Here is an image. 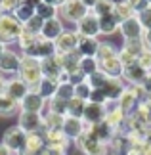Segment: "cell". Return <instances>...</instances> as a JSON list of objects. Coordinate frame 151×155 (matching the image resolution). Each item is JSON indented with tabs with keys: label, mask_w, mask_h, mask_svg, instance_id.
Listing matches in <instances>:
<instances>
[{
	"label": "cell",
	"mask_w": 151,
	"mask_h": 155,
	"mask_svg": "<svg viewBox=\"0 0 151 155\" xmlns=\"http://www.w3.org/2000/svg\"><path fill=\"white\" fill-rule=\"evenodd\" d=\"M44 150H46V142H44L42 132H31L27 134V142H25L21 155H42Z\"/></svg>",
	"instance_id": "17"
},
{
	"label": "cell",
	"mask_w": 151,
	"mask_h": 155,
	"mask_svg": "<svg viewBox=\"0 0 151 155\" xmlns=\"http://www.w3.org/2000/svg\"><path fill=\"white\" fill-rule=\"evenodd\" d=\"M113 10H115V0H98V4L92 8V14L98 17H103L113 14Z\"/></svg>",
	"instance_id": "36"
},
{
	"label": "cell",
	"mask_w": 151,
	"mask_h": 155,
	"mask_svg": "<svg viewBox=\"0 0 151 155\" xmlns=\"http://www.w3.org/2000/svg\"><path fill=\"white\" fill-rule=\"evenodd\" d=\"M57 56H59V61H61V67L65 73H73V71L78 69V63H80V54H78V50L75 52H69V54H59L57 52Z\"/></svg>",
	"instance_id": "24"
},
{
	"label": "cell",
	"mask_w": 151,
	"mask_h": 155,
	"mask_svg": "<svg viewBox=\"0 0 151 155\" xmlns=\"http://www.w3.org/2000/svg\"><path fill=\"white\" fill-rule=\"evenodd\" d=\"M138 63H140L143 69L151 71V50L149 48H143V52L138 56Z\"/></svg>",
	"instance_id": "45"
},
{
	"label": "cell",
	"mask_w": 151,
	"mask_h": 155,
	"mask_svg": "<svg viewBox=\"0 0 151 155\" xmlns=\"http://www.w3.org/2000/svg\"><path fill=\"white\" fill-rule=\"evenodd\" d=\"M34 14H37L38 17H42V19H54V17H57V8L52 4H46V2H40L37 8H34Z\"/></svg>",
	"instance_id": "35"
},
{
	"label": "cell",
	"mask_w": 151,
	"mask_h": 155,
	"mask_svg": "<svg viewBox=\"0 0 151 155\" xmlns=\"http://www.w3.org/2000/svg\"><path fill=\"white\" fill-rule=\"evenodd\" d=\"M84 81H86V75H84L80 69H77V71H73V73H69V82H71L73 86L80 84V82H84Z\"/></svg>",
	"instance_id": "48"
},
{
	"label": "cell",
	"mask_w": 151,
	"mask_h": 155,
	"mask_svg": "<svg viewBox=\"0 0 151 155\" xmlns=\"http://www.w3.org/2000/svg\"><path fill=\"white\" fill-rule=\"evenodd\" d=\"M23 2H27V4H31V6H34V8H37V6L42 2V0H23Z\"/></svg>",
	"instance_id": "57"
},
{
	"label": "cell",
	"mask_w": 151,
	"mask_h": 155,
	"mask_svg": "<svg viewBox=\"0 0 151 155\" xmlns=\"http://www.w3.org/2000/svg\"><path fill=\"white\" fill-rule=\"evenodd\" d=\"M84 107H86V102L75 96L73 100H69V102H67V115H69V117H77V119H82Z\"/></svg>",
	"instance_id": "30"
},
{
	"label": "cell",
	"mask_w": 151,
	"mask_h": 155,
	"mask_svg": "<svg viewBox=\"0 0 151 155\" xmlns=\"http://www.w3.org/2000/svg\"><path fill=\"white\" fill-rule=\"evenodd\" d=\"M65 31L63 27V21L59 19V17H54V19H46L44 25H42V31H40V37L46 38V40H52V42H56L57 37Z\"/></svg>",
	"instance_id": "19"
},
{
	"label": "cell",
	"mask_w": 151,
	"mask_h": 155,
	"mask_svg": "<svg viewBox=\"0 0 151 155\" xmlns=\"http://www.w3.org/2000/svg\"><path fill=\"white\" fill-rule=\"evenodd\" d=\"M57 84H59L57 81H54V79H46V77H44V79L40 81V84H38V88H37V92H38L40 96L48 102V100H52L54 96H56V92H57Z\"/></svg>",
	"instance_id": "27"
},
{
	"label": "cell",
	"mask_w": 151,
	"mask_h": 155,
	"mask_svg": "<svg viewBox=\"0 0 151 155\" xmlns=\"http://www.w3.org/2000/svg\"><path fill=\"white\" fill-rule=\"evenodd\" d=\"M77 146L82 151V155H107V144L98 140V136L92 132L90 127H86L84 134L77 140Z\"/></svg>",
	"instance_id": "3"
},
{
	"label": "cell",
	"mask_w": 151,
	"mask_h": 155,
	"mask_svg": "<svg viewBox=\"0 0 151 155\" xmlns=\"http://www.w3.org/2000/svg\"><path fill=\"white\" fill-rule=\"evenodd\" d=\"M42 155H67V147H59V146H46V150Z\"/></svg>",
	"instance_id": "50"
},
{
	"label": "cell",
	"mask_w": 151,
	"mask_h": 155,
	"mask_svg": "<svg viewBox=\"0 0 151 155\" xmlns=\"http://www.w3.org/2000/svg\"><path fill=\"white\" fill-rule=\"evenodd\" d=\"M151 73V71L143 69L140 63H132V65H126L124 71H123V79L128 82V86H136V84H142L143 81L147 79V75Z\"/></svg>",
	"instance_id": "12"
},
{
	"label": "cell",
	"mask_w": 151,
	"mask_h": 155,
	"mask_svg": "<svg viewBox=\"0 0 151 155\" xmlns=\"http://www.w3.org/2000/svg\"><path fill=\"white\" fill-rule=\"evenodd\" d=\"M117 104H119V107H120V111L124 113V115H130V113H134V109L138 107V98H136V94L132 92V88L130 86H126L124 90H123V94H120V98L117 100Z\"/></svg>",
	"instance_id": "20"
},
{
	"label": "cell",
	"mask_w": 151,
	"mask_h": 155,
	"mask_svg": "<svg viewBox=\"0 0 151 155\" xmlns=\"http://www.w3.org/2000/svg\"><path fill=\"white\" fill-rule=\"evenodd\" d=\"M11 15H14L19 23H27V21L34 15V6L27 4V2H23V4H21V6H19V8H17Z\"/></svg>",
	"instance_id": "34"
},
{
	"label": "cell",
	"mask_w": 151,
	"mask_h": 155,
	"mask_svg": "<svg viewBox=\"0 0 151 155\" xmlns=\"http://www.w3.org/2000/svg\"><path fill=\"white\" fill-rule=\"evenodd\" d=\"M17 127L25 130L27 134L31 132H42L44 130V121H42V113H31V111H21L19 113V123Z\"/></svg>",
	"instance_id": "6"
},
{
	"label": "cell",
	"mask_w": 151,
	"mask_h": 155,
	"mask_svg": "<svg viewBox=\"0 0 151 155\" xmlns=\"http://www.w3.org/2000/svg\"><path fill=\"white\" fill-rule=\"evenodd\" d=\"M100 19V35H113L119 31V19L115 17L113 14L109 15H103V17H98Z\"/></svg>",
	"instance_id": "28"
},
{
	"label": "cell",
	"mask_w": 151,
	"mask_h": 155,
	"mask_svg": "<svg viewBox=\"0 0 151 155\" xmlns=\"http://www.w3.org/2000/svg\"><path fill=\"white\" fill-rule=\"evenodd\" d=\"M4 90H6V79L0 75V94H4Z\"/></svg>",
	"instance_id": "55"
},
{
	"label": "cell",
	"mask_w": 151,
	"mask_h": 155,
	"mask_svg": "<svg viewBox=\"0 0 151 155\" xmlns=\"http://www.w3.org/2000/svg\"><path fill=\"white\" fill-rule=\"evenodd\" d=\"M38 38H40V35H33V33H29V31L23 29V33L19 35V38H17V44H19L21 52H27L29 48H33V46L37 44Z\"/></svg>",
	"instance_id": "33"
},
{
	"label": "cell",
	"mask_w": 151,
	"mask_h": 155,
	"mask_svg": "<svg viewBox=\"0 0 151 155\" xmlns=\"http://www.w3.org/2000/svg\"><path fill=\"white\" fill-rule=\"evenodd\" d=\"M124 88L126 86L123 84V79H107V82L103 84L101 90H103V94H105L107 100H119Z\"/></svg>",
	"instance_id": "25"
},
{
	"label": "cell",
	"mask_w": 151,
	"mask_h": 155,
	"mask_svg": "<svg viewBox=\"0 0 151 155\" xmlns=\"http://www.w3.org/2000/svg\"><path fill=\"white\" fill-rule=\"evenodd\" d=\"M4 92L8 94V96H10L11 100H15V102L19 104L21 100L25 98V96H27V94L31 92V90H29V86H27L25 82H23V81L19 79V77L15 75V77H11V79L6 81V90H4Z\"/></svg>",
	"instance_id": "13"
},
{
	"label": "cell",
	"mask_w": 151,
	"mask_h": 155,
	"mask_svg": "<svg viewBox=\"0 0 151 155\" xmlns=\"http://www.w3.org/2000/svg\"><path fill=\"white\" fill-rule=\"evenodd\" d=\"M46 111H52V113H57V115H63L67 117V102L57 96H54L52 100L46 102Z\"/></svg>",
	"instance_id": "31"
},
{
	"label": "cell",
	"mask_w": 151,
	"mask_h": 155,
	"mask_svg": "<svg viewBox=\"0 0 151 155\" xmlns=\"http://www.w3.org/2000/svg\"><path fill=\"white\" fill-rule=\"evenodd\" d=\"M143 48H146V46H143V40H142V38H138V40H124V44H123V50L130 52L136 59H138V56L143 52Z\"/></svg>",
	"instance_id": "39"
},
{
	"label": "cell",
	"mask_w": 151,
	"mask_h": 155,
	"mask_svg": "<svg viewBox=\"0 0 151 155\" xmlns=\"http://www.w3.org/2000/svg\"><path fill=\"white\" fill-rule=\"evenodd\" d=\"M40 69H42V77H46V79H54L57 81L59 75L63 73V67H61V61H59V56L52 58H46V59H40Z\"/></svg>",
	"instance_id": "18"
},
{
	"label": "cell",
	"mask_w": 151,
	"mask_h": 155,
	"mask_svg": "<svg viewBox=\"0 0 151 155\" xmlns=\"http://www.w3.org/2000/svg\"><path fill=\"white\" fill-rule=\"evenodd\" d=\"M42 2H46V4H52V6H56V8H59L65 0H42Z\"/></svg>",
	"instance_id": "53"
},
{
	"label": "cell",
	"mask_w": 151,
	"mask_h": 155,
	"mask_svg": "<svg viewBox=\"0 0 151 155\" xmlns=\"http://www.w3.org/2000/svg\"><path fill=\"white\" fill-rule=\"evenodd\" d=\"M119 31L124 40H138L143 37V27H142L140 19H138V15L130 17V19H124L119 25Z\"/></svg>",
	"instance_id": "10"
},
{
	"label": "cell",
	"mask_w": 151,
	"mask_h": 155,
	"mask_svg": "<svg viewBox=\"0 0 151 155\" xmlns=\"http://www.w3.org/2000/svg\"><path fill=\"white\" fill-rule=\"evenodd\" d=\"M77 33L80 35V37L98 38V35H100V19H98V15H94L92 12H90L86 17H82V19L77 23Z\"/></svg>",
	"instance_id": "11"
},
{
	"label": "cell",
	"mask_w": 151,
	"mask_h": 155,
	"mask_svg": "<svg viewBox=\"0 0 151 155\" xmlns=\"http://www.w3.org/2000/svg\"><path fill=\"white\" fill-rule=\"evenodd\" d=\"M147 4H149V6H151V0H147Z\"/></svg>",
	"instance_id": "60"
},
{
	"label": "cell",
	"mask_w": 151,
	"mask_h": 155,
	"mask_svg": "<svg viewBox=\"0 0 151 155\" xmlns=\"http://www.w3.org/2000/svg\"><path fill=\"white\" fill-rule=\"evenodd\" d=\"M2 14H4V12H2V10H0V15H2Z\"/></svg>",
	"instance_id": "61"
},
{
	"label": "cell",
	"mask_w": 151,
	"mask_h": 155,
	"mask_svg": "<svg viewBox=\"0 0 151 155\" xmlns=\"http://www.w3.org/2000/svg\"><path fill=\"white\" fill-rule=\"evenodd\" d=\"M128 2V6L132 8V12L138 15V14H142L143 10H147L149 8V4H147V0H126Z\"/></svg>",
	"instance_id": "46"
},
{
	"label": "cell",
	"mask_w": 151,
	"mask_h": 155,
	"mask_svg": "<svg viewBox=\"0 0 151 155\" xmlns=\"http://www.w3.org/2000/svg\"><path fill=\"white\" fill-rule=\"evenodd\" d=\"M56 96L61 98V100H65V102H69V100L75 98V86L71 84V82H61V84H57Z\"/></svg>",
	"instance_id": "40"
},
{
	"label": "cell",
	"mask_w": 151,
	"mask_h": 155,
	"mask_svg": "<svg viewBox=\"0 0 151 155\" xmlns=\"http://www.w3.org/2000/svg\"><path fill=\"white\" fill-rule=\"evenodd\" d=\"M17 107H19V104L15 100H11L6 92L0 94V113H14Z\"/></svg>",
	"instance_id": "41"
},
{
	"label": "cell",
	"mask_w": 151,
	"mask_h": 155,
	"mask_svg": "<svg viewBox=\"0 0 151 155\" xmlns=\"http://www.w3.org/2000/svg\"><path fill=\"white\" fill-rule=\"evenodd\" d=\"M90 94H92V88H90V84H88L86 81L75 86V96L84 100V102H88V100H90Z\"/></svg>",
	"instance_id": "43"
},
{
	"label": "cell",
	"mask_w": 151,
	"mask_h": 155,
	"mask_svg": "<svg viewBox=\"0 0 151 155\" xmlns=\"http://www.w3.org/2000/svg\"><path fill=\"white\" fill-rule=\"evenodd\" d=\"M107 79H109V77H107L103 71H96V73H92L90 77H86V82L90 84L92 90H98V88H103V84L107 82Z\"/></svg>",
	"instance_id": "38"
},
{
	"label": "cell",
	"mask_w": 151,
	"mask_h": 155,
	"mask_svg": "<svg viewBox=\"0 0 151 155\" xmlns=\"http://www.w3.org/2000/svg\"><path fill=\"white\" fill-rule=\"evenodd\" d=\"M113 15L119 19V23H123L124 19H130V17H134L136 14L132 12V8L128 6V2H126V0H120V2H115Z\"/></svg>",
	"instance_id": "29"
},
{
	"label": "cell",
	"mask_w": 151,
	"mask_h": 155,
	"mask_svg": "<svg viewBox=\"0 0 151 155\" xmlns=\"http://www.w3.org/2000/svg\"><path fill=\"white\" fill-rule=\"evenodd\" d=\"M78 69L82 71L86 77H90L92 73L100 71V63L96 58H80V63H78Z\"/></svg>",
	"instance_id": "37"
},
{
	"label": "cell",
	"mask_w": 151,
	"mask_h": 155,
	"mask_svg": "<svg viewBox=\"0 0 151 155\" xmlns=\"http://www.w3.org/2000/svg\"><path fill=\"white\" fill-rule=\"evenodd\" d=\"M0 155H14V153H11V151H10L4 144H0Z\"/></svg>",
	"instance_id": "54"
},
{
	"label": "cell",
	"mask_w": 151,
	"mask_h": 155,
	"mask_svg": "<svg viewBox=\"0 0 151 155\" xmlns=\"http://www.w3.org/2000/svg\"><path fill=\"white\" fill-rule=\"evenodd\" d=\"M143 104H146L149 109H151V92H147V96H146V100H143Z\"/></svg>",
	"instance_id": "56"
},
{
	"label": "cell",
	"mask_w": 151,
	"mask_h": 155,
	"mask_svg": "<svg viewBox=\"0 0 151 155\" xmlns=\"http://www.w3.org/2000/svg\"><path fill=\"white\" fill-rule=\"evenodd\" d=\"M21 4H23V0H0V10L4 14H14Z\"/></svg>",
	"instance_id": "44"
},
{
	"label": "cell",
	"mask_w": 151,
	"mask_h": 155,
	"mask_svg": "<svg viewBox=\"0 0 151 155\" xmlns=\"http://www.w3.org/2000/svg\"><path fill=\"white\" fill-rule=\"evenodd\" d=\"M19 65H21V56H17L15 52L6 50L2 56H0V73L17 75L19 73Z\"/></svg>",
	"instance_id": "14"
},
{
	"label": "cell",
	"mask_w": 151,
	"mask_h": 155,
	"mask_svg": "<svg viewBox=\"0 0 151 155\" xmlns=\"http://www.w3.org/2000/svg\"><path fill=\"white\" fill-rule=\"evenodd\" d=\"M25 142H27V132H25V130H21L19 127H10L4 132L2 144L8 147L11 153H19L21 155L23 147H25Z\"/></svg>",
	"instance_id": "5"
},
{
	"label": "cell",
	"mask_w": 151,
	"mask_h": 155,
	"mask_svg": "<svg viewBox=\"0 0 151 155\" xmlns=\"http://www.w3.org/2000/svg\"><path fill=\"white\" fill-rule=\"evenodd\" d=\"M98 46H100V40H98V38H92V37H80L77 50H78V54H80L82 58H96Z\"/></svg>",
	"instance_id": "23"
},
{
	"label": "cell",
	"mask_w": 151,
	"mask_h": 155,
	"mask_svg": "<svg viewBox=\"0 0 151 155\" xmlns=\"http://www.w3.org/2000/svg\"><path fill=\"white\" fill-rule=\"evenodd\" d=\"M88 102H94V104H105L107 102V98H105V94L101 88H98V90H92V94H90V100Z\"/></svg>",
	"instance_id": "49"
},
{
	"label": "cell",
	"mask_w": 151,
	"mask_h": 155,
	"mask_svg": "<svg viewBox=\"0 0 151 155\" xmlns=\"http://www.w3.org/2000/svg\"><path fill=\"white\" fill-rule=\"evenodd\" d=\"M82 121L86 127H94V124H100L105 121V107L103 104H94V102H86L82 113Z\"/></svg>",
	"instance_id": "9"
},
{
	"label": "cell",
	"mask_w": 151,
	"mask_h": 155,
	"mask_svg": "<svg viewBox=\"0 0 151 155\" xmlns=\"http://www.w3.org/2000/svg\"><path fill=\"white\" fill-rule=\"evenodd\" d=\"M21 33H23V23H19L11 14L0 15V42L2 44L17 42Z\"/></svg>",
	"instance_id": "2"
},
{
	"label": "cell",
	"mask_w": 151,
	"mask_h": 155,
	"mask_svg": "<svg viewBox=\"0 0 151 155\" xmlns=\"http://www.w3.org/2000/svg\"><path fill=\"white\" fill-rule=\"evenodd\" d=\"M17 77L29 86V90L37 92L40 81L44 79V77H42V69H40V59L31 58V56H21V65H19Z\"/></svg>",
	"instance_id": "1"
},
{
	"label": "cell",
	"mask_w": 151,
	"mask_h": 155,
	"mask_svg": "<svg viewBox=\"0 0 151 155\" xmlns=\"http://www.w3.org/2000/svg\"><path fill=\"white\" fill-rule=\"evenodd\" d=\"M88 14H90V10L80 2V0H65V2L57 8L59 19H65L69 23H75V25L82 19V17H86Z\"/></svg>",
	"instance_id": "4"
},
{
	"label": "cell",
	"mask_w": 151,
	"mask_h": 155,
	"mask_svg": "<svg viewBox=\"0 0 151 155\" xmlns=\"http://www.w3.org/2000/svg\"><path fill=\"white\" fill-rule=\"evenodd\" d=\"M80 2H82L84 6H86V8H88L90 12H92V8H94L96 4H98V0H80Z\"/></svg>",
	"instance_id": "52"
},
{
	"label": "cell",
	"mask_w": 151,
	"mask_h": 155,
	"mask_svg": "<svg viewBox=\"0 0 151 155\" xmlns=\"http://www.w3.org/2000/svg\"><path fill=\"white\" fill-rule=\"evenodd\" d=\"M138 19H140L143 31H149V29H151V6L147 10H143L142 14H138Z\"/></svg>",
	"instance_id": "47"
},
{
	"label": "cell",
	"mask_w": 151,
	"mask_h": 155,
	"mask_svg": "<svg viewBox=\"0 0 151 155\" xmlns=\"http://www.w3.org/2000/svg\"><path fill=\"white\" fill-rule=\"evenodd\" d=\"M142 40H143V46L151 50V29H149V31H143V37H142Z\"/></svg>",
	"instance_id": "51"
},
{
	"label": "cell",
	"mask_w": 151,
	"mask_h": 155,
	"mask_svg": "<svg viewBox=\"0 0 151 155\" xmlns=\"http://www.w3.org/2000/svg\"><path fill=\"white\" fill-rule=\"evenodd\" d=\"M42 25H44V19L34 14V15H33L27 23H23V29H25V31H29V33H33V35H40Z\"/></svg>",
	"instance_id": "42"
},
{
	"label": "cell",
	"mask_w": 151,
	"mask_h": 155,
	"mask_svg": "<svg viewBox=\"0 0 151 155\" xmlns=\"http://www.w3.org/2000/svg\"><path fill=\"white\" fill-rule=\"evenodd\" d=\"M56 54H57V50H56V42H52V40H46V38L40 37L33 48H29L27 52H23V56H31V58H37V59H46V58L56 56Z\"/></svg>",
	"instance_id": "8"
},
{
	"label": "cell",
	"mask_w": 151,
	"mask_h": 155,
	"mask_svg": "<svg viewBox=\"0 0 151 155\" xmlns=\"http://www.w3.org/2000/svg\"><path fill=\"white\" fill-rule=\"evenodd\" d=\"M100 71H103L109 79H123L124 65L120 63V59L117 56V58H113V59H107V61L100 63Z\"/></svg>",
	"instance_id": "22"
},
{
	"label": "cell",
	"mask_w": 151,
	"mask_h": 155,
	"mask_svg": "<svg viewBox=\"0 0 151 155\" xmlns=\"http://www.w3.org/2000/svg\"><path fill=\"white\" fill-rule=\"evenodd\" d=\"M119 56V50L117 46L111 44V42H100L98 46V52H96V59H98V63H103L107 59H113Z\"/></svg>",
	"instance_id": "26"
},
{
	"label": "cell",
	"mask_w": 151,
	"mask_h": 155,
	"mask_svg": "<svg viewBox=\"0 0 151 155\" xmlns=\"http://www.w3.org/2000/svg\"><path fill=\"white\" fill-rule=\"evenodd\" d=\"M61 130H63V134L67 136L69 140H78L80 136L84 134V130H86V124H84V121L82 119H77V117H65V121H63V127H61Z\"/></svg>",
	"instance_id": "15"
},
{
	"label": "cell",
	"mask_w": 151,
	"mask_h": 155,
	"mask_svg": "<svg viewBox=\"0 0 151 155\" xmlns=\"http://www.w3.org/2000/svg\"><path fill=\"white\" fill-rule=\"evenodd\" d=\"M6 50H8V48H6V44H2V42H0V56H2V54H4Z\"/></svg>",
	"instance_id": "58"
},
{
	"label": "cell",
	"mask_w": 151,
	"mask_h": 155,
	"mask_svg": "<svg viewBox=\"0 0 151 155\" xmlns=\"http://www.w3.org/2000/svg\"><path fill=\"white\" fill-rule=\"evenodd\" d=\"M78 40H80V35L77 33V29H65L56 40V50L59 54L75 52L77 46H78Z\"/></svg>",
	"instance_id": "7"
},
{
	"label": "cell",
	"mask_w": 151,
	"mask_h": 155,
	"mask_svg": "<svg viewBox=\"0 0 151 155\" xmlns=\"http://www.w3.org/2000/svg\"><path fill=\"white\" fill-rule=\"evenodd\" d=\"M107 155H119V153H113V151H111V153H107Z\"/></svg>",
	"instance_id": "59"
},
{
	"label": "cell",
	"mask_w": 151,
	"mask_h": 155,
	"mask_svg": "<svg viewBox=\"0 0 151 155\" xmlns=\"http://www.w3.org/2000/svg\"><path fill=\"white\" fill-rule=\"evenodd\" d=\"M42 121H44V130H48V128H61L65 117L57 115V113H52V111H46L44 115H42Z\"/></svg>",
	"instance_id": "32"
},
{
	"label": "cell",
	"mask_w": 151,
	"mask_h": 155,
	"mask_svg": "<svg viewBox=\"0 0 151 155\" xmlns=\"http://www.w3.org/2000/svg\"><path fill=\"white\" fill-rule=\"evenodd\" d=\"M42 136H44L46 146H59V147H67V146H69V138L63 134L61 128H48V130H42Z\"/></svg>",
	"instance_id": "21"
},
{
	"label": "cell",
	"mask_w": 151,
	"mask_h": 155,
	"mask_svg": "<svg viewBox=\"0 0 151 155\" xmlns=\"http://www.w3.org/2000/svg\"><path fill=\"white\" fill-rule=\"evenodd\" d=\"M44 107H46V100L42 98L38 92H34V90H31V92H29L27 96L19 102V109H21V111L42 113V111H44Z\"/></svg>",
	"instance_id": "16"
}]
</instances>
